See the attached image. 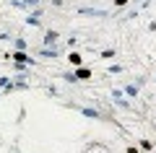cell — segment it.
<instances>
[{
  "instance_id": "cell-1",
  "label": "cell",
  "mask_w": 156,
  "mask_h": 153,
  "mask_svg": "<svg viewBox=\"0 0 156 153\" xmlns=\"http://www.w3.org/2000/svg\"><path fill=\"white\" fill-rule=\"evenodd\" d=\"M11 60L13 62H23V65H29V68H37V60H34L29 52H18V49H16V52L11 55Z\"/></svg>"
},
{
  "instance_id": "cell-2",
  "label": "cell",
  "mask_w": 156,
  "mask_h": 153,
  "mask_svg": "<svg viewBox=\"0 0 156 153\" xmlns=\"http://www.w3.org/2000/svg\"><path fill=\"white\" fill-rule=\"evenodd\" d=\"M37 55L42 57V60H55V57L62 55V49L60 47H44V49H37Z\"/></svg>"
},
{
  "instance_id": "cell-3",
  "label": "cell",
  "mask_w": 156,
  "mask_h": 153,
  "mask_svg": "<svg viewBox=\"0 0 156 153\" xmlns=\"http://www.w3.org/2000/svg\"><path fill=\"white\" fill-rule=\"evenodd\" d=\"M57 39H60V34H57L55 29H47V31H44V39H42V44H44V47H57Z\"/></svg>"
},
{
  "instance_id": "cell-4",
  "label": "cell",
  "mask_w": 156,
  "mask_h": 153,
  "mask_svg": "<svg viewBox=\"0 0 156 153\" xmlns=\"http://www.w3.org/2000/svg\"><path fill=\"white\" fill-rule=\"evenodd\" d=\"M76 109L81 112L83 117H91V120H104V114H101L99 109H94V106H76Z\"/></svg>"
},
{
  "instance_id": "cell-5",
  "label": "cell",
  "mask_w": 156,
  "mask_h": 153,
  "mask_svg": "<svg viewBox=\"0 0 156 153\" xmlns=\"http://www.w3.org/2000/svg\"><path fill=\"white\" fill-rule=\"evenodd\" d=\"M78 13H81V16H96V18H107L109 16V11H99V8H78Z\"/></svg>"
},
{
  "instance_id": "cell-6",
  "label": "cell",
  "mask_w": 156,
  "mask_h": 153,
  "mask_svg": "<svg viewBox=\"0 0 156 153\" xmlns=\"http://www.w3.org/2000/svg\"><path fill=\"white\" fill-rule=\"evenodd\" d=\"M0 91H3V93H13V91H16V83H13V78L0 75Z\"/></svg>"
},
{
  "instance_id": "cell-7",
  "label": "cell",
  "mask_w": 156,
  "mask_h": 153,
  "mask_svg": "<svg viewBox=\"0 0 156 153\" xmlns=\"http://www.w3.org/2000/svg\"><path fill=\"white\" fill-rule=\"evenodd\" d=\"M13 8H21V11H29V8H39V0H13Z\"/></svg>"
},
{
  "instance_id": "cell-8",
  "label": "cell",
  "mask_w": 156,
  "mask_h": 153,
  "mask_svg": "<svg viewBox=\"0 0 156 153\" xmlns=\"http://www.w3.org/2000/svg\"><path fill=\"white\" fill-rule=\"evenodd\" d=\"M13 83H16V91H29V75H21V73H18V75L13 78Z\"/></svg>"
},
{
  "instance_id": "cell-9",
  "label": "cell",
  "mask_w": 156,
  "mask_h": 153,
  "mask_svg": "<svg viewBox=\"0 0 156 153\" xmlns=\"http://www.w3.org/2000/svg\"><path fill=\"white\" fill-rule=\"evenodd\" d=\"M73 73L78 75V81H89V78H91V68H89V65H81V68H76Z\"/></svg>"
},
{
  "instance_id": "cell-10",
  "label": "cell",
  "mask_w": 156,
  "mask_h": 153,
  "mask_svg": "<svg viewBox=\"0 0 156 153\" xmlns=\"http://www.w3.org/2000/svg\"><path fill=\"white\" fill-rule=\"evenodd\" d=\"M122 93H125V96H130V99H135L140 93V86H138V83H128V86L122 88Z\"/></svg>"
},
{
  "instance_id": "cell-11",
  "label": "cell",
  "mask_w": 156,
  "mask_h": 153,
  "mask_svg": "<svg viewBox=\"0 0 156 153\" xmlns=\"http://www.w3.org/2000/svg\"><path fill=\"white\" fill-rule=\"evenodd\" d=\"M68 62H70V65H76V68H81V65H83L81 52H68Z\"/></svg>"
},
{
  "instance_id": "cell-12",
  "label": "cell",
  "mask_w": 156,
  "mask_h": 153,
  "mask_svg": "<svg viewBox=\"0 0 156 153\" xmlns=\"http://www.w3.org/2000/svg\"><path fill=\"white\" fill-rule=\"evenodd\" d=\"M60 78H62L65 83H81V81H78V75H76L73 70H62V73H60Z\"/></svg>"
},
{
  "instance_id": "cell-13",
  "label": "cell",
  "mask_w": 156,
  "mask_h": 153,
  "mask_svg": "<svg viewBox=\"0 0 156 153\" xmlns=\"http://www.w3.org/2000/svg\"><path fill=\"white\" fill-rule=\"evenodd\" d=\"M13 47H16L18 52H29V44H26V39H21V37H16V39H13Z\"/></svg>"
},
{
  "instance_id": "cell-14",
  "label": "cell",
  "mask_w": 156,
  "mask_h": 153,
  "mask_svg": "<svg viewBox=\"0 0 156 153\" xmlns=\"http://www.w3.org/2000/svg\"><path fill=\"white\" fill-rule=\"evenodd\" d=\"M115 101H117V106H120V109H125V112H135L133 104H130L128 99H115Z\"/></svg>"
},
{
  "instance_id": "cell-15",
  "label": "cell",
  "mask_w": 156,
  "mask_h": 153,
  "mask_svg": "<svg viewBox=\"0 0 156 153\" xmlns=\"http://www.w3.org/2000/svg\"><path fill=\"white\" fill-rule=\"evenodd\" d=\"M26 23H29V26H42V18L34 16V13H29V16H26Z\"/></svg>"
},
{
  "instance_id": "cell-16",
  "label": "cell",
  "mask_w": 156,
  "mask_h": 153,
  "mask_svg": "<svg viewBox=\"0 0 156 153\" xmlns=\"http://www.w3.org/2000/svg\"><path fill=\"white\" fill-rule=\"evenodd\" d=\"M13 68H16V73H21V75H29V65H23V62H13Z\"/></svg>"
},
{
  "instance_id": "cell-17",
  "label": "cell",
  "mask_w": 156,
  "mask_h": 153,
  "mask_svg": "<svg viewBox=\"0 0 156 153\" xmlns=\"http://www.w3.org/2000/svg\"><path fill=\"white\" fill-rule=\"evenodd\" d=\"M138 148L148 153V151H154V143H151V140H140V143H138Z\"/></svg>"
},
{
  "instance_id": "cell-18",
  "label": "cell",
  "mask_w": 156,
  "mask_h": 153,
  "mask_svg": "<svg viewBox=\"0 0 156 153\" xmlns=\"http://www.w3.org/2000/svg\"><path fill=\"white\" fill-rule=\"evenodd\" d=\"M115 52H117V49H101L99 55L104 57V60H112V57H115Z\"/></svg>"
},
{
  "instance_id": "cell-19",
  "label": "cell",
  "mask_w": 156,
  "mask_h": 153,
  "mask_svg": "<svg viewBox=\"0 0 156 153\" xmlns=\"http://www.w3.org/2000/svg\"><path fill=\"white\" fill-rule=\"evenodd\" d=\"M130 3H133V0H112L115 8H125V5H130Z\"/></svg>"
},
{
  "instance_id": "cell-20",
  "label": "cell",
  "mask_w": 156,
  "mask_h": 153,
  "mask_svg": "<svg viewBox=\"0 0 156 153\" xmlns=\"http://www.w3.org/2000/svg\"><path fill=\"white\" fill-rule=\"evenodd\" d=\"M122 70H125L122 65H109V73H112V75H120V73H122Z\"/></svg>"
},
{
  "instance_id": "cell-21",
  "label": "cell",
  "mask_w": 156,
  "mask_h": 153,
  "mask_svg": "<svg viewBox=\"0 0 156 153\" xmlns=\"http://www.w3.org/2000/svg\"><path fill=\"white\" fill-rule=\"evenodd\" d=\"M109 93H112V99H122V96H125V93H122V88H112Z\"/></svg>"
},
{
  "instance_id": "cell-22",
  "label": "cell",
  "mask_w": 156,
  "mask_h": 153,
  "mask_svg": "<svg viewBox=\"0 0 156 153\" xmlns=\"http://www.w3.org/2000/svg\"><path fill=\"white\" fill-rule=\"evenodd\" d=\"M44 91H47V96H52V99H57V88H55V86H47Z\"/></svg>"
},
{
  "instance_id": "cell-23",
  "label": "cell",
  "mask_w": 156,
  "mask_h": 153,
  "mask_svg": "<svg viewBox=\"0 0 156 153\" xmlns=\"http://www.w3.org/2000/svg\"><path fill=\"white\" fill-rule=\"evenodd\" d=\"M0 42H13V37L8 31H0Z\"/></svg>"
},
{
  "instance_id": "cell-24",
  "label": "cell",
  "mask_w": 156,
  "mask_h": 153,
  "mask_svg": "<svg viewBox=\"0 0 156 153\" xmlns=\"http://www.w3.org/2000/svg\"><path fill=\"white\" fill-rule=\"evenodd\" d=\"M128 153H140V148H133V145H128Z\"/></svg>"
},
{
  "instance_id": "cell-25",
  "label": "cell",
  "mask_w": 156,
  "mask_h": 153,
  "mask_svg": "<svg viewBox=\"0 0 156 153\" xmlns=\"http://www.w3.org/2000/svg\"><path fill=\"white\" fill-rule=\"evenodd\" d=\"M0 96H3V91H0Z\"/></svg>"
}]
</instances>
